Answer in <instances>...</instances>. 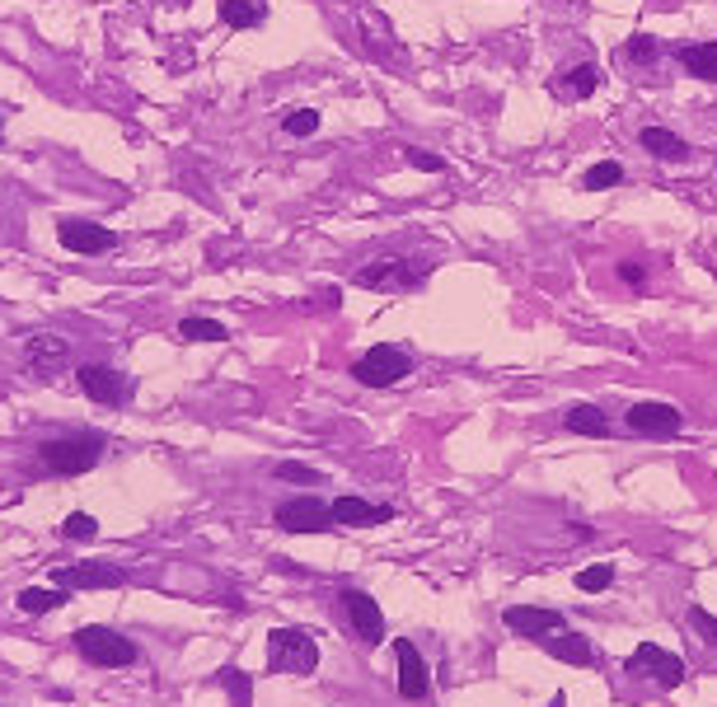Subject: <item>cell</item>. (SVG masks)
Returning <instances> with one entry per match:
<instances>
[{
  "instance_id": "6da1fadb",
  "label": "cell",
  "mask_w": 717,
  "mask_h": 707,
  "mask_svg": "<svg viewBox=\"0 0 717 707\" xmlns=\"http://www.w3.org/2000/svg\"><path fill=\"white\" fill-rule=\"evenodd\" d=\"M320 665V642L305 628H272L268 632V670L272 675H310Z\"/></svg>"
},
{
  "instance_id": "7a4b0ae2",
  "label": "cell",
  "mask_w": 717,
  "mask_h": 707,
  "mask_svg": "<svg viewBox=\"0 0 717 707\" xmlns=\"http://www.w3.org/2000/svg\"><path fill=\"white\" fill-rule=\"evenodd\" d=\"M99 450L103 440L94 431L85 436H57V440H43V469L57 473V479H76V473H90L99 464Z\"/></svg>"
},
{
  "instance_id": "3957f363",
  "label": "cell",
  "mask_w": 717,
  "mask_h": 707,
  "mask_svg": "<svg viewBox=\"0 0 717 707\" xmlns=\"http://www.w3.org/2000/svg\"><path fill=\"white\" fill-rule=\"evenodd\" d=\"M408 375H413V357L394 343H376L371 351H361V357L352 361V380L366 384V389H390V384L408 380Z\"/></svg>"
},
{
  "instance_id": "277c9868",
  "label": "cell",
  "mask_w": 717,
  "mask_h": 707,
  "mask_svg": "<svg viewBox=\"0 0 717 707\" xmlns=\"http://www.w3.org/2000/svg\"><path fill=\"white\" fill-rule=\"evenodd\" d=\"M76 651L90 665L99 670H122V665H136V642H127L117 628H103V624H90L76 632Z\"/></svg>"
},
{
  "instance_id": "5b68a950",
  "label": "cell",
  "mask_w": 717,
  "mask_h": 707,
  "mask_svg": "<svg viewBox=\"0 0 717 707\" xmlns=\"http://www.w3.org/2000/svg\"><path fill=\"white\" fill-rule=\"evenodd\" d=\"M277 529H287V535H324L328 525H334V506L324 497H314V492H301V497H291L277 506Z\"/></svg>"
},
{
  "instance_id": "8992f818",
  "label": "cell",
  "mask_w": 717,
  "mask_h": 707,
  "mask_svg": "<svg viewBox=\"0 0 717 707\" xmlns=\"http://www.w3.org/2000/svg\"><path fill=\"white\" fill-rule=\"evenodd\" d=\"M423 277H427V268L413 258H376L357 272V287H366V291H413V287H423Z\"/></svg>"
},
{
  "instance_id": "52a82bcc",
  "label": "cell",
  "mask_w": 717,
  "mask_h": 707,
  "mask_svg": "<svg viewBox=\"0 0 717 707\" xmlns=\"http://www.w3.org/2000/svg\"><path fill=\"white\" fill-rule=\"evenodd\" d=\"M628 675H642V680H652L657 688H675L680 680H685V661L675 656V651L666 647H657V642H642L634 656L624 661Z\"/></svg>"
},
{
  "instance_id": "ba28073f",
  "label": "cell",
  "mask_w": 717,
  "mask_h": 707,
  "mask_svg": "<svg viewBox=\"0 0 717 707\" xmlns=\"http://www.w3.org/2000/svg\"><path fill=\"white\" fill-rule=\"evenodd\" d=\"M685 417H680L675 403H634L628 408V431L642 440H675Z\"/></svg>"
},
{
  "instance_id": "9c48e42d",
  "label": "cell",
  "mask_w": 717,
  "mask_h": 707,
  "mask_svg": "<svg viewBox=\"0 0 717 707\" xmlns=\"http://www.w3.org/2000/svg\"><path fill=\"white\" fill-rule=\"evenodd\" d=\"M76 380L94 403H103V408H122V403L132 399V389H136L132 375H122V370H113V366H80Z\"/></svg>"
},
{
  "instance_id": "30bf717a",
  "label": "cell",
  "mask_w": 717,
  "mask_h": 707,
  "mask_svg": "<svg viewBox=\"0 0 717 707\" xmlns=\"http://www.w3.org/2000/svg\"><path fill=\"white\" fill-rule=\"evenodd\" d=\"M343 618H347V628L357 632V642H366V647H380L384 642V614H380V605L366 591H343Z\"/></svg>"
},
{
  "instance_id": "8fae6325",
  "label": "cell",
  "mask_w": 717,
  "mask_h": 707,
  "mask_svg": "<svg viewBox=\"0 0 717 707\" xmlns=\"http://www.w3.org/2000/svg\"><path fill=\"white\" fill-rule=\"evenodd\" d=\"M502 624L516 632V638H526V642H545L549 632L563 628V614L558 609H539V605H512L502 614Z\"/></svg>"
},
{
  "instance_id": "7c38bea8",
  "label": "cell",
  "mask_w": 717,
  "mask_h": 707,
  "mask_svg": "<svg viewBox=\"0 0 717 707\" xmlns=\"http://www.w3.org/2000/svg\"><path fill=\"white\" fill-rule=\"evenodd\" d=\"M57 239H61V249L85 254V258L109 254L113 244H117L113 229H103V225H94V221H61V225H57Z\"/></svg>"
},
{
  "instance_id": "4fadbf2b",
  "label": "cell",
  "mask_w": 717,
  "mask_h": 707,
  "mask_svg": "<svg viewBox=\"0 0 717 707\" xmlns=\"http://www.w3.org/2000/svg\"><path fill=\"white\" fill-rule=\"evenodd\" d=\"M52 581L66 591H113L127 581V572L122 568H103V562H80V568H57L52 572Z\"/></svg>"
},
{
  "instance_id": "5bb4252c",
  "label": "cell",
  "mask_w": 717,
  "mask_h": 707,
  "mask_svg": "<svg viewBox=\"0 0 717 707\" xmlns=\"http://www.w3.org/2000/svg\"><path fill=\"white\" fill-rule=\"evenodd\" d=\"M394 656H399V694H404L408 703L427 698L432 694V675H427V661L417 656V647L408 638L394 642Z\"/></svg>"
},
{
  "instance_id": "9a60e30c",
  "label": "cell",
  "mask_w": 717,
  "mask_h": 707,
  "mask_svg": "<svg viewBox=\"0 0 717 707\" xmlns=\"http://www.w3.org/2000/svg\"><path fill=\"white\" fill-rule=\"evenodd\" d=\"M328 506H334V525H343V529H371V525L394 520V506H380L366 497H338Z\"/></svg>"
},
{
  "instance_id": "2e32d148",
  "label": "cell",
  "mask_w": 717,
  "mask_h": 707,
  "mask_svg": "<svg viewBox=\"0 0 717 707\" xmlns=\"http://www.w3.org/2000/svg\"><path fill=\"white\" fill-rule=\"evenodd\" d=\"M24 357H29V366L38 370V375H52V370H61L66 361H71V343L52 338V333H38V338L24 343Z\"/></svg>"
},
{
  "instance_id": "e0dca14e",
  "label": "cell",
  "mask_w": 717,
  "mask_h": 707,
  "mask_svg": "<svg viewBox=\"0 0 717 707\" xmlns=\"http://www.w3.org/2000/svg\"><path fill=\"white\" fill-rule=\"evenodd\" d=\"M549 651L553 661H568V665H591L596 661V651H591V642L582 638V632H572V628H558V632H549L545 642H539Z\"/></svg>"
},
{
  "instance_id": "ac0fdd59",
  "label": "cell",
  "mask_w": 717,
  "mask_h": 707,
  "mask_svg": "<svg viewBox=\"0 0 717 707\" xmlns=\"http://www.w3.org/2000/svg\"><path fill=\"white\" fill-rule=\"evenodd\" d=\"M596 85H601V70L591 66V61H582V66H572V70H563V76L553 80V94L568 99V103H576V99H591V94H596Z\"/></svg>"
},
{
  "instance_id": "d6986e66",
  "label": "cell",
  "mask_w": 717,
  "mask_h": 707,
  "mask_svg": "<svg viewBox=\"0 0 717 707\" xmlns=\"http://www.w3.org/2000/svg\"><path fill=\"white\" fill-rule=\"evenodd\" d=\"M638 141H642L647 155H657V160H666V165L690 160V146H685V141H680L675 132H666V127H642Z\"/></svg>"
},
{
  "instance_id": "ffe728a7",
  "label": "cell",
  "mask_w": 717,
  "mask_h": 707,
  "mask_svg": "<svg viewBox=\"0 0 717 707\" xmlns=\"http://www.w3.org/2000/svg\"><path fill=\"white\" fill-rule=\"evenodd\" d=\"M680 66H685L694 80L717 85V43H690V47H680Z\"/></svg>"
},
{
  "instance_id": "44dd1931",
  "label": "cell",
  "mask_w": 717,
  "mask_h": 707,
  "mask_svg": "<svg viewBox=\"0 0 717 707\" xmlns=\"http://www.w3.org/2000/svg\"><path fill=\"white\" fill-rule=\"evenodd\" d=\"M563 427L576 431V436H591V440H605L609 436V422L601 408H591V403H576V408L563 413Z\"/></svg>"
},
{
  "instance_id": "7402d4cb",
  "label": "cell",
  "mask_w": 717,
  "mask_h": 707,
  "mask_svg": "<svg viewBox=\"0 0 717 707\" xmlns=\"http://www.w3.org/2000/svg\"><path fill=\"white\" fill-rule=\"evenodd\" d=\"M268 20L264 5H254V0H221V24L231 29H258Z\"/></svg>"
},
{
  "instance_id": "603a6c76",
  "label": "cell",
  "mask_w": 717,
  "mask_h": 707,
  "mask_svg": "<svg viewBox=\"0 0 717 707\" xmlns=\"http://www.w3.org/2000/svg\"><path fill=\"white\" fill-rule=\"evenodd\" d=\"M66 605V586H29L20 591V609L24 614H52V609H61Z\"/></svg>"
},
{
  "instance_id": "cb8c5ba5",
  "label": "cell",
  "mask_w": 717,
  "mask_h": 707,
  "mask_svg": "<svg viewBox=\"0 0 717 707\" xmlns=\"http://www.w3.org/2000/svg\"><path fill=\"white\" fill-rule=\"evenodd\" d=\"M179 338L183 343H225L231 333H225V324L216 319H202V314H188V319L179 324Z\"/></svg>"
},
{
  "instance_id": "d4e9b609",
  "label": "cell",
  "mask_w": 717,
  "mask_h": 707,
  "mask_svg": "<svg viewBox=\"0 0 717 707\" xmlns=\"http://www.w3.org/2000/svg\"><path fill=\"white\" fill-rule=\"evenodd\" d=\"M221 688L231 694L235 707H254V680L244 675L239 665H225V670H221Z\"/></svg>"
},
{
  "instance_id": "484cf974",
  "label": "cell",
  "mask_w": 717,
  "mask_h": 707,
  "mask_svg": "<svg viewBox=\"0 0 717 707\" xmlns=\"http://www.w3.org/2000/svg\"><path fill=\"white\" fill-rule=\"evenodd\" d=\"M615 183H624V165L619 160H601V165H591L582 173V188L586 192H605V188H615Z\"/></svg>"
},
{
  "instance_id": "4316f807",
  "label": "cell",
  "mask_w": 717,
  "mask_h": 707,
  "mask_svg": "<svg viewBox=\"0 0 717 707\" xmlns=\"http://www.w3.org/2000/svg\"><path fill=\"white\" fill-rule=\"evenodd\" d=\"M615 586V568H586V572H576V591H586V595H596V591H609Z\"/></svg>"
},
{
  "instance_id": "83f0119b",
  "label": "cell",
  "mask_w": 717,
  "mask_h": 707,
  "mask_svg": "<svg viewBox=\"0 0 717 707\" xmlns=\"http://www.w3.org/2000/svg\"><path fill=\"white\" fill-rule=\"evenodd\" d=\"M272 479H282V483H301V487H320V483H324V473H320V469H305V464H277V469H272Z\"/></svg>"
},
{
  "instance_id": "f1b7e54d",
  "label": "cell",
  "mask_w": 717,
  "mask_h": 707,
  "mask_svg": "<svg viewBox=\"0 0 717 707\" xmlns=\"http://www.w3.org/2000/svg\"><path fill=\"white\" fill-rule=\"evenodd\" d=\"M61 535L71 539V543H90V539L99 535V520H94V516H80V510H76V516H66Z\"/></svg>"
},
{
  "instance_id": "f546056e",
  "label": "cell",
  "mask_w": 717,
  "mask_h": 707,
  "mask_svg": "<svg viewBox=\"0 0 717 707\" xmlns=\"http://www.w3.org/2000/svg\"><path fill=\"white\" fill-rule=\"evenodd\" d=\"M657 38L652 33H634V38H628V61H638V66H652L657 61Z\"/></svg>"
},
{
  "instance_id": "4dcf8cb0",
  "label": "cell",
  "mask_w": 717,
  "mask_h": 707,
  "mask_svg": "<svg viewBox=\"0 0 717 707\" xmlns=\"http://www.w3.org/2000/svg\"><path fill=\"white\" fill-rule=\"evenodd\" d=\"M282 127H287V136H314V132H320V113H314V109H295V113H287Z\"/></svg>"
},
{
  "instance_id": "1f68e13d",
  "label": "cell",
  "mask_w": 717,
  "mask_h": 707,
  "mask_svg": "<svg viewBox=\"0 0 717 707\" xmlns=\"http://www.w3.org/2000/svg\"><path fill=\"white\" fill-rule=\"evenodd\" d=\"M404 155H408V165H413V169H423V173H446V160H441L436 150H417V146H408Z\"/></svg>"
},
{
  "instance_id": "d6a6232c",
  "label": "cell",
  "mask_w": 717,
  "mask_h": 707,
  "mask_svg": "<svg viewBox=\"0 0 717 707\" xmlns=\"http://www.w3.org/2000/svg\"><path fill=\"white\" fill-rule=\"evenodd\" d=\"M690 628H694V632H704L708 642H717V618H713L704 605H694V609H690Z\"/></svg>"
},
{
  "instance_id": "836d02e7",
  "label": "cell",
  "mask_w": 717,
  "mask_h": 707,
  "mask_svg": "<svg viewBox=\"0 0 717 707\" xmlns=\"http://www.w3.org/2000/svg\"><path fill=\"white\" fill-rule=\"evenodd\" d=\"M619 281H624V287H634V291H642L647 287V268H642V262H619Z\"/></svg>"
},
{
  "instance_id": "e575fe53",
  "label": "cell",
  "mask_w": 717,
  "mask_h": 707,
  "mask_svg": "<svg viewBox=\"0 0 717 707\" xmlns=\"http://www.w3.org/2000/svg\"><path fill=\"white\" fill-rule=\"evenodd\" d=\"M549 707H568V698H563V694H553V703H549Z\"/></svg>"
}]
</instances>
